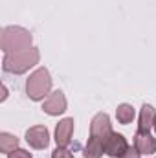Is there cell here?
Segmentation results:
<instances>
[{
  "mask_svg": "<svg viewBox=\"0 0 156 158\" xmlns=\"http://www.w3.org/2000/svg\"><path fill=\"white\" fill-rule=\"evenodd\" d=\"M40 59V53L37 48H28L24 52H17V53H6L4 61H2V68L4 72L9 74H24L28 72L31 66H35Z\"/></svg>",
  "mask_w": 156,
  "mask_h": 158,
  "instance_id": "6da1fadb",
  "label": "cell"
},
{
  "mask_svg": "<svg viewBox=\"0 0 156 158\" xmlns=\"http://www.w3.org/2000/svg\"><path fill=\"white\" fill-rule=\"evenodd\" d=\"M0 44H2L4 53L24 52V50L31 48V33L24 28H18V26H7L2 31Z\"/></svg>",
  "mask_w": 156,
  "mask_h": 158,
  "instance_id": "7a4b0ae2",
  "label": "cell"
},
{
  "mask_svg": "<svg viewBox=\"0 0 156 158\" xmlns=\"http://www.w3.org/2000/svg\"><path fill=\"white\" fill-rule=\"evenodd\" d=\"M50 90H51V77H50V72L48 68L40 66L37 68L26 81V94L30 99L33 101H40L44 99L46 96H50Z\"/></svg>",
  "mask_w": 156,
  "mask_h": 158,
  "instance_id": "3957f363",
  "label": "cell"
},
{
  "mask_svg": "<svg viewBox=\"0 0 156 158\" xmlns=\"http://www.w3.org/2000/svg\"><path fill=\"white\" fill-rule=\"evenodd\" d=\"M112 132V125H110V118L107 112H97L92 121H90V136L99 138L103 142H107V138Z\"/></svg>",
  "mask_w": 156,
  "mask_h": 158,
  "instance_id": "277c9868",
  "label": "cell"
},
{
  "mask_svg": "<svg viewBox=\"0 0 156 158\" xmlns=\"http://www.w3.org/2000/svg\"><path fill=\"white\" fill-rule=\"evenodd\" d=\"M127 151H129V143H127L125 136L112 131L105 142V155L110 158H121Z\"/></svg>",
  "mask_w": 156,
  "mask_h": 158,
  "instance_id": "5b68a950",
  "label": "cell"
},
{
  "mask_svg": "<svg viewBox=\"0 0 156 158\" xmlns=\"http://www.w3.org/2000/svg\"><path fill=\"white\" fill-rule=\"evenodd\" d=\"M26 142L33 149H46L50 143V132L44 125H33L26 131Z\"/></svg>",
  "mask_w": 156,
  "mask_h": 158,
  "instance_id": "8992f818",
  "label": "cell"
},
{
  "mask_svg": "<svg viewBox=\"0 0 156 158\" xmlns=\"http://www.w3.org/2000/svg\"><path fill=\"white\" fill-rule=\"evenodd\" d=\"M66 98H64V94L61 92V90H55V92H51L48 98H46V101L42 103V110L46 112V114H50V116H59V114H63L64 110H66Z\"/></svg>",
  "mask_w": 156,
  "mask_h": 158,
  "instance_id": "52a82bcc",
  "label": "cell"
},
{
  "mask_svg": "<svg viewBox=\"0 0 156 158\" xmlns=\"http://www.w3.org/2000/svg\"><path fill=\"white\" fill-rule=\"evenodd\" d=\"M74 134V118L61 119L55 127V142L59 147H68Z\"/></svg>",
  "mask_w": 156,
  "mask_h": 158,
  "instance_id": "ba28073f",
  "label": "cell"
},
{
  "mask_svg": "<svg viewBox=\"0 0 156 158\" xmlns=\"http://www.w3.org/2000/svg\"><path fill=\"white\" fill-rule=\"evenodd\" d=\"M134 147L140 155H153L156 153V138L151 132H140L134 134Z\"/></svg>",
  "mask_w": 156,
  "mask_h": 158,
  "instance_id": "9c48e42d",
  "label": "cell"
},
{
  "mask_svg": "<svg viewBox=\"0 0 156 158\" xmlns=\"http://www.w3.org/2000/svg\"><path fill=\"white\" fill-rule=\"evenodd\" d=\"M154 118H156V110L153 105H143L140 110V121H138V131L140 132H151L153 125H154Z\"/></svg>",
  "mask_w": 156,
  "mask_h": 158,
  "instance_id": "30bf717a",
  "label": "cell"
},
{
  "mask_svg": "<svg viewBox=\"0 0 156 158\" xmlns=\"http://www.w3.org/2000/svg\"><path fill=\"white\" fill-rule=\"evenodd\" d=\"M105 153V142L99 140V138H94L90 136L88 142H86V147H84V158H101Z\"/></svg>",
  "mask_w": 156,
  "mask_h": 158,
  "instance_id": "8fae6325",
  "label": "cell"
},
{
  "mask_svg": "<svg viewBox=\"0 0 156 158\" xmlns=\"http://www.w3.org/2000/svg\"><path fill=\"white\" fill-rule=\"evenodd\" d=\"M134 116H136V110H134V107L129 105V103H121V105L116 109V118H117V121H119L121 125L132 123Z\"/></svg>",
  "mask_w": 156,
  "mask_h": 158,
  "instance_id": "7c38bea8",
  "label": "cell"
},
{
  "mask_svg": "<svg viewBox=\"0 0 156 158\" xmlns=\"http://www.w3.org/2000/svg\"><path fill=\"white\" fill-rule=\"evenodd\" d=\"M15 149H18V138L9 132H0V151L9 155Z\"/></svg>",
  "mask_w": 156,
  "mask_h": 158,
  "instance_id": "4fadbf2b",
  "label": "cell"
},
{
  "mask_svg": "<svg viewBox=\"0 0 156 158\" xmlns=\"http://www.w3.org/2000/svg\"><path fill=\"white\" fill-rule=\"evenodd\" d=\"M51 158H74V155H72V151H68L66 147H59V145H57V149L51 153Z\"/></svg>",
  "mask_w": 156,
  "mask_h": 158,
  "instance_id": "5bb4252c",
  "label": "cell"
},
{
  "mask_svg": "<svg viewBox=\"0 0 156 158\" xmlns=\"http://www.w3.org/2000/svg\"><path fill=\"white\" fill-rule=\"evenodd\" d=\"M7 158H31V153H28L24 149H15L7 155Z\"/></svg>",
  "mask_w": 156,
  "mask_h": 158,
  "instance_id": "9a60e30c",
  "label": "cell"
},
{
  "mask_svg": "<svg viewBox=\"0 0 156 158\" xmlns=\"http://www.w3.org/2000/svg\"><path fill=\"white\" fill-rule=\"evenodd\" d=\"M153 129H154V132H156V118H154V125H153Z\"/></svg>",
  "mask_w": 156,
  "mask_h": 158,
  "instance_id": "2e32d148",
  "label": "cell"
}]
</instances>
